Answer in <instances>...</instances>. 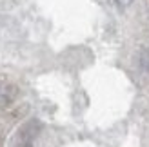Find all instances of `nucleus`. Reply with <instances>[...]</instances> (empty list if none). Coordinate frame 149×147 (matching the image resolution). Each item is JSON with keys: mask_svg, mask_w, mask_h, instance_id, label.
<instances>
[{"mask_svg": "<svg viewBox=\"0 0 149 147\" xmlns=\"http://www.w3.org/2000/svg\"><path fill=\"white\" fill-rule=\"evenodd\" d=\"M133 2V0H116V4L118 6H122V7H125V6H129Z\"/></svg>", "mask_w": 149, "mask_h": 147, "instance_id": "4", "label": "nucleus"}, {"mask_svg": "<svg viewBox=\"0 0 149 147\" xmlns=\"http://www.w3.org/2000/svg\"><path fill=\"white\" fill-rule=\"evenodd\" d=\"M15 96H17L15 85L6 82V80H0V109H6L7 105H11Z\"/></svg>", "mask_w": 149, "mask_h": 147, "instance_id": "2", "label": "nucleus"}, {"mask_svg": "<svg viewBox=\"0 0 149 147\" xmlns=\"http://www.w3.org/2000/svg\"><path fill=\"white\" fill-rule=\"evenodd\" d=\"M140 62H142V67L149 69V49L142 51V55H140Z\"/></svg>", "mask_w": 149, "mask_h": 147, "instance_id": "3", "label": "nucleus"}, {"mask_svg": "<svg viewBox=\"0 0 149 147\" xmlns=\"http://www.w3.org/2000/svg\"><path fill=\"white\" fill-rule=\"evenodd\" d=\"M40 133V122L38 120H31L27 122L24 127L18 131V138H17V147H33L36 135Z\"/></svg>", "mask_w": 149, "mask_h": 147, "instance_id": "1", "label": "nucleus"}]
</instances>
